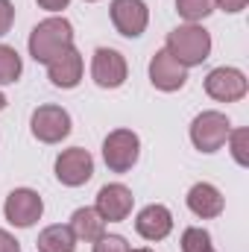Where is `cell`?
Instances as JSON below:
<instances>
[{
    "label": "cell",
    "instance_id": "cell-8",
    "mask_svg": "<svg viewBox=\"0 0 249 252\" xmlns=\"http://www.w3.org/2000/svg\"><path fill=\"white\" fill-rule=\"evenodd\" d=\"M32 135L41 144H59L70 135V115L62 106H38L32 112Z\"/></svg>",
    "mask_w": 249,
    "mask_h": 252
},
{
    "label": "cell",
    "instance_id": "cell-17",
    "mask_svg": "<svg viewBox=\"0 0 249 252\" xmlns=\"http://www.w3.org/2000/svg\"><path fill=\"white\" fill-rule=\"evenodd\" d=\"M35 247H38V252H73L76 250V238H73L70 226L56 223V226H47L38 235Z\"/></svg>",
    "mask_w": 249,
    "mask_h": 252
},
{
    "label": "cell",
    "instance_id": "cell-2",
    "mask_svg": "<svg viewBox=\"0 0 249 252\" xmlns=\"http://www.w3.org/2000/svg\"><path fill=\"white\" fill-rule=\"evenodd\" d=\"M173 59L185 67L193 64H202L211 53V35L208 30L196 27V24H185V27H176L173 32H167V47H164Z\"/></svg>",
    "mask_w": 249,
    "mask_h": 252
},
{
    "label": "cell",
    "instance_id": "cell-5",
    "mask_svg": "<svg viewBox=\"0 0 249 252\" xmlns=\"http://www.w3.org/2000/svg\"><path fill=\"white\" fill-rule=\"evenodd\" d=\"M3 214L12 226L18 229H30L41 220L44 214V202L41 196L35 193L32 188H15L9 196H6V205H3Z\"/></svg>",
    "mask_w": 249,
    "mask_h": 252
},
{
    "label": "cell",
    "instance_id": "cell-1",
    "mask_svg": "<svg viewBox=\"0 0 249 252\" xmlns=\"http://www.w3.org/2000/svg\"><path fill=\"white\" fill-rule=\"evenodd\" d=\"M67 47H73V27L64 18H47L30 32V56L38 64H50Z\"/></svg>",
    "mask_w": 249,
    "mask_h": 252
},
{
    "label": "cell",
    "instance_id": "cell-13",
    "mask_svg": "<svg viewBox=\"0 0 249 252\" xmlns=\"http://www.w3.org/2000/svg\"><path fill=\"white\" fill-rule=\"evenodd\" d=\"M170 229H173V214L158 202L141 208L138 217H135V232L144 241H164L170 235Z\"/></svg>",
    "mask_w": 249,
    "mask_h": 252
},
{
    "label": "cell",
    "instance_id": "cell-9",
    "mask_svg": "<svg viewBox=\"0 0 249 252\" xmlns=\"http://www.w3.org/2000/svg\"><path fill=\"white\" fill-rule=\"evenodd\" d=\"M112 24L126 38H138L150 24V9L144 0H112Z\"/></svg>",
    "mask_w": 249,
    "mask_h": 252
},
{
    "label": "cell",
    "instance_id": "cell-15",
    "mask_svg": "<svg viewBox=\"0 0 249 252\" xmlns=\"http://www.w3.org/2000/svg\"><path fill=\"white\" fill-rule=\"evenodd\" d=\"M223 205H226L223 193L214 188V185H208V182H196L193 188L187 190V208L196 217H202V220L220 217L223 214Z\"/></svg>",
    "mask_w": 249,
    "mask_h": 252
},
{
    "label": "cell",
    "instance_id": "cell-19",
    "mask_svg": "<svg viewBox=\"0 0 249 252\" xmlns=\"http://www.w3.org/2000/svg\"><path fill=\"white\" fill-rule=\"evenodd\" d=\"M176 12L185 21L196 24V21H202L214 12V0H176Z\"/></svg>",
    "mask_w": 249,
    "mask_h": 252
},
{
    "label": "cell",
    "instance_id": "cell-20",
    "mask_svg": "<svg viewBox=\"0 0 249 252\" xmlns=\"http://www.w3.org/2000/svg\"><path fill=\"white\" fill-rule=\"evenodd\" d=\"M211 250V235L205 229L190 226L182 232V252H208Z\"/></svg>",
    "mask_w": 249,
    "mask_h": 252
},
{
    "label": "cell",
    "instance_id": "cell-3",
    "mask_svg": "<svg viewBox=\"0 0 249 252\" xmlns=\"http://www.w3.org/2000/svg\"><path fill=\"white\" fill-rule=\"evenodd\" d=\"M141 156V141L132 129H115L103 141V161L112 173H126Z\"/></svg>",
    "mask_w": 249,
    "mask_h": 252
},
{
    "label": "cell",
    "instance_id": "cell-16",
    "mask_svg": "<svg viewBox=\"0 0 249 252\" xmlns=\"http://www.w3.org/2000/svg\"><path fill=\"white\" fill-rule=\"evenodd\" d=\"M70 232H73L76 241L94 244L97 238L106 235V220L97 214V208H76L73 217H70Z\"/></svg>",
    "mask_w": 249,
    "mask_h": 252
},
{
    "label": "cell",
    "instance_id": "cell-23",
    "mask_svg": "<svg viewBox=\"0 0 249 252\" xmlns=\"http://www.w3.org/2000/svg\"><path fill=\"white\" fill-rule=\"evenodd\" d=\"M12 21H15V6H12V0H0V35L9 32Z\"/></svg>",
    "mask_w": 249,
    "mask_h": 252
},
{
    "label": "cell",
    "instance_id": "cell-25",
    "mask_svg": "<svg viewBox=\"0 0 249 252\" xmlns=\"http://www.w3.org/2000/svg\"><path fill=\"white\" fill-rule=\"evenodd\" d=\"M0 252H21V244L6 229H0Z\"/></svg>",
    "mask_w": 249,
    "mask_h": 252
},
{
    "label": "cell",
    "instance_id": "cell-18",
    "mask_svg": "<svg viewBox=\"0 0 249 252\" xmlns=\"http://www.w3.org/2000/svg\"><path fill=\"white\" fill-rule=\"evenodd\" d=\"M24 64H21V56L15 47L9 44H0V85H9V82H18Z\"/></svg>",
    "mask_w": 249,
    "mask_h": 252
},
{
    "label": "cell",
    "instance_id": "cell-24",
    "mask_svg": "<svg viewBox=\"0 0 249 252\" xmlns=\"http://www.w3.org/2000/svg\"><path fill=\"white\" fill-rule=\"evenodd\" d=\"M249 0H214V6H220L223 12H229V15H235V12H244L247 9Z\"/></svg>",
    "mask_w": 249,
    "mask_h": 252
},
{
    "label": "cell",
    "instance_id": "cell-7",
    "mask_svg": "<svg viewBox=\"0 0 249 252\" xmlns=\"http://www.w3.org/2000/svg\"><path fill=\"white\" fill-rule=\"evenodd\" d=\"M94 176V158L82 147H70L56 158V179L67 188H79Z\"/></svg>",
    "mask_w": 249,
    "mask_h": 252
},
{
    "label": "cell",
    "instance_id": "cell-12",
    "mask_svg": "<svg viewBox=\"0 0 249 252\" xmlns=\"http://www.w3.org/2000/svg\"><path fill=\"white\" fill-rule=\"evenodd\" d=\"M132 202H135V196H132V190L121 185V182H115V185H103L100 193H97V214L103 217V220H109V223H121L129 217V211H132Z\"/></svg>",
    "mask_w": 249,
    "mask_h": 252
},
{
    "label": "cell",
    "instance_id": "cell-10",
    "mask_svg": "<svg viewBox=\"0 0 249 252\" xmlns=\"http://www.w3.org/2000/svg\"><path fill=\"white\" fill-rule=\"evenodd\" d=\"M91 76L100 88H121L126 82V59L112 47H97L91 59Z\"/></svg>",
    "mask_w": 249,
    "mask_h": 252
},
{
    "label": "cell",
    "instance_id": "cell-27",
    "mask_svg": "<svg viewBox=\"0 0 249 252\" xmlns=\"http://www.w3.org/2000/svg\"><path fill=\"white\" fill-rule=\"evenodd\" d=\"M3 109H6V97L0 94V112H3Z\"/></svg>",
    "mask_w": 249,
    "mask_h": 252
},
{
    "label": "cell",
    "instance_id": "cell-30",
    "mask_svg": "<svg viewBox=\"0 0 249 252\" xmlns=\"http://www.w3.org/2000/svg\"><path fill=\"white\" fill-rule=\"evenodd\" d=\"M208 252H214V250H208Z\"/></svg>",
    "mask_w": 249,
    "mask_h": 252
},
{
    "label": "cell",
    "instance_id": "cell-6",
    "mask_svg": "<svg viewBox=\"0 0 249 252\" xmlns=\"http://www.w3.org/2000/svg\"><path fill=\"white\" fill-rule=\"evenodd\" d=\"M247 88H249L247 76L238 67H214L205 76V91L217 103H235V100L247 97Z\"/></svg>",
    "mask_w": 249,
    "mask_h": 252
},
{
    "label": "cell",
    "instance_id": "cell-11",
    "mask_svg": "<svg viewBox=\"0 0 249 252\" xmlns=\"http://www.w3.org/2000/svg\"><path fill=\"white\" fill-rule=\"evenodd\" d=\"M150 82L158 91H167V94L179 91V88H185V82H187V67L176 62L167 50H158L153 56V62H150Z\"/></svg>",
    "mask_w": 249,
    "mask_h": 252
},
{
    "label": "cell",
    "instance_id": "cell-26",
    "mask_svg": "<svg viewBox=\"0 0 249 252\" xmlns=\"http://www.w3.org/2000/svg\"><path fill=\"white\" fill-rule=\"evenodd\" d=\"M67 3L70 0H38V6L47 12H62V9H67Z\"/></svg>",
    "mask_w": 249,
    "mask_h": 252
},
{
    "label": "cell",
    "instance_id": "cell-29",
    "mask_svg": "<svg viewBox=\"0 0 249 252\" xmlns=\"http://www.w3.org/2000/svg\"><path fill=\"white\" fill-rule=\"evenodd\" d=\"M88 3H97V0H88Z\"/></svg>",
    "mask_w": 249,
    "mask_h": 252
},
{
    "label": "cell",
    "instance_id": "cell-28",
    "mask_svg": "<svg viewBox=\"0 0 249 252\" xmlns=\"http://www.w3.org/2000/svg\"><path fill=\"white\" fill-rule=\"evenodd\" d=\"M129 252H153V250H129Z\"/></svg>",
    "mask_w": 249,
    "mask_h": 252
},
{
    "label": "cell",
    "instance_id": "cell-22",
    "mask_svg": "<svg viewBox=\"0 0 249 252\" xmlns=\"http://www.w3.org/2000/svg\"><path fill=\"white\" fill-rule=\"evenodd\" d=\"M94 252H129V244L121 235H103L94 241Z\"/></svg>",
    "mask_w": 249,
    "mask_h": 252
},
{
    "label": "cell",
    "instance_id": "cell-4",
    "mask_svg": "<svg viewBox=\"0 0 249 252\" xmlns=\"http://www.w3.org/2000/svg\"><path fill=\"white\" fill-rule=\"evenodd\" d=\"M232 124L223 112H202L190 124V141L199 153H217L229 141Z\"/></svg>",
    "mask_w": 249,
    "mask_h": 252
},
{
    "label": "cell",
    "instance_id": "cell-21",
    "mask_svg": "<svg viewBox=\"0 0 249 252\" xmlns=\"http://www.w3.org/2000/svg\"><path fill=\"white\" fill-rule=\"evenodd\" d=\"M229 141H232V156H235V161H238L241 167H247L249 164V156H247L249 132L247 129H235V132H229Z\"/></svg>",
    "mask_w": 249,
    "mask_h": 252
},
{
    "label": "cell",
    "instance_id": "cell-14",
    "mask_svg": "<svg viewBox=\"0 0 249 252\" xmlns=\"http://www.w3.org/2000/svg\"><path fill=\"white\" fill-rule=\"evenodd\" d=\"M47 76L56 88H76L82 79V56L76 47H67L62 56L47 64Z\"/></svg>",
    "mask_w": 249,
    "mask_h": 252
}]
</instances>
